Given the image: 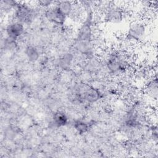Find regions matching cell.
<instances>
[{"instance_id": "9c48e42d", "label": "cell", "mask_w": 158, "mask_h": 158, "mask_svg": "<svg viewBox=\"0 0 158 158\" xmlns=\"http://www.w3.org/2000/svg\"><path fill=\"white\" fill-rule=\"evenodd\" d=\"M51 123L55 128L65 127L69 123V117L64 111H56L52 116Z\"/></svg>"}, {"instance_id": "9a60e30c", "label": "cell", "mask_w": 158, "mask_h": 158, "mask_svg": "<svg viewBox=\"0 0 158 158\" xmlns=\"http://www.w3.org/2000/svg\"><path fill=\"white\" fill-rule=\"evenodd\" d=\"M73 3L72 1H60L57 2V6L67 17H69L72 11Z\"/></svg>"}, {"instance_id": "2e32d148", "label": "cell", "mask_w": 158, "mask_h": 158, "mask_svg": "<svg viewBox=\"0 0 158 158\" xmlns=\"http://www.w3.org/2000/svg\"><path fill=\"white\" fill-rule=\"evenodd\" d=\"M56 1H48V0H43V1H39L37 2V5L41 8H44L45 9L51 7L52 6Z\"/></svg>"}, {"instance_id": "52a82bcc", "label": "cell", "mask_w": 158, "mask_h": 158, "mask_svg": "<svg viewBox=\"0 0 158 158\" xmlns=\"http://www.w3.org/2000/svg\"><path fill=\"white\" fill-rule=\"evenodd\" d=\"M93 22L84 20L79 27L74 40L77 41H93L94 35L93 30Z\"/></svg>"}, {"instance_id": "30bf717a", "label": "cell", "mask_w": 158, "mask_h": 158, "mask_svg": "<svg viewBox=\"0 0 158 158\" xmlns=\"http://www.w3.org/2000/svg\"><path fill=\"white\" fill-rule=\"evenodd\" d=\"M94 121H87L83 119H77L73 122V127L75 131L79 135H84L89 132L93 125Z\"/></svg>"}, {"instance_id": "4fadbf2b", "label": "cell", "mask_w": 158, "mask_h": 158, "mask_svg": "<svg viewBox=\"0 0 158 158\" xmlns=\"http://www.w3.org/2000/svg\"><path fill=\"white\" fill-rule=\"evenodd\" d=\"M157 81L156 78L148 83L145 87V93L149 97L156 99L157 96Z\"/></svg>"}, {"instance_id": "8fae6325", "label": "cell", "mask_w": 158, "mask_h": 158, "mask_svg": "<svg viewBox=\"0 0 158 158\" xmlns=\"http://www.w3.org/2000/svg\"><path fill=\"white\" fill-rule=\"evenodd\" d=\"M74 60L75 56L72 52H67L59 59L57 65L60 69L64 71H67L70 69Z\"/></svg>"}, {"instance_id": "5b68a950", "label": "cell", "mask_w": 158, "mask_h": 158, "mask_svg": "<svg viewBox=\"0 0 158 158\" xmlns=\"http://www.w3.org/2000/svg\"><path fill=\"white\" fill-rule=\"evenodd\" d=\"M103 14L105 22L113 25L120 23L123 20L124 16L123 11L120 6L112 4H110Z\"/></svg>"}, {"instance_id": "7a4b0ae2", "label": "cell", "mask_w": 158, "mask_h": 158, "mask_svg": "<svg viewBox=\"0 0 158 158\" xmlns=\"http://www.w3.org/2000/svg\"><path fill=\"white\" fill-rule=\"evenodd\" d=\"M13 19L24 25H30L37 15L35 9L24 2H18L12 13Z\"/></svg>"}, {"instance_id": "277c9868", "label": "cell", "mask_w": 158, "mask_h": 158, "mask_svg": "<svg viewBox=\"0 0 158 158\" xmlns=\"http://www.w3.org/2000/svg\"><path fill=\"white\" fill-rule=\"evenodd\" d=\"M57 2L56 1L52 6L45 9L44 15L49 23L56 27L62 28L65 25L67 17L57 7Z\"/></svg>"}, {"instance_id": "8992f818", "label": "cell", "mask_w": 158, "mask_h": 158, "mask_svg": "<svg viewBox=\"0 0 158 158\" xmlns=\"http://www.w3.org/2000/svg\"><path fill=\"white\" fill-rule=\"evenodd\" d=\"M25 25L13 19L5 27L6 37L17 41L25 33Z\"/></svg>"}, {"instance_id": "ba28073f", "label": "cell", "mask_w": 158, "mask_h": 158, "mask_svg": "<svg viewBox=\"0 0 158 158\" xmlns=\"http://www.w3.org/2000/svg\"><path fill=\"white\" fill-rule=\"evenodd\" d=\"M75 50L88 59L94 57V45L93 41H77L74 40L73 43Z\"/></svg>"}, {"instance_id": "3957f363", "label": "cell", "mask_w": 158, "mask_h": 158, "mask_svg": "<svg viewBox=\"0 0 158 158\" xmlns=\"http://www.w3.org/2000/svg\"><path fill=\"white\" fill-rule=\"evenodd\" d=\"M148 30V27L144 22L141 20H133L128 27L126 38L129 41H142L147 36Z\"/></svg>"}, {"instance_id": "7c38bea8", "label": "cell", "mask_w": 158, "mask_h": 158, "mask_svg": "<svg viewBox=\"0 0 158 158\" xmlns=\"http://www.w3.org/2000/svg\"><path fill=\"white\" fill-rule=\"evenodd\" d=\"M24 52L28 60L31 63L38 62L41 56L38 48L32 44L27 46L25 49Z\"/></svg>"}, {"instance_id": "5bb4252c", "label": "cell", "mask_w": 158, "mask_h": 158, "mask_svg": "<svg viewBox=\"0 0 158 158\" xmlns=\"http://www.w3.org/2000/svg\"><path fill=\"white\" fill-rule=\"evenodd\" d=\"M17 1L12 0H2L1 1V11L4 15L9 13H13Z\"/></svg>"}, {"instance_id": "6da1fadb", "label": "cell", "mask_w": 158, "mask_h": 158, "mask_svg": "<svg viewBox=\"0 0 158 158\" xmlns=\"http://www.w3.org/2000/svg\"><path fill=\"white\" fill-rule=\"evenodd\" d=\"M75 94L78 101L89 104L96 103L104 97L98 88L86 83H79L76 86Z\"/></svg>"}]
</instances>
